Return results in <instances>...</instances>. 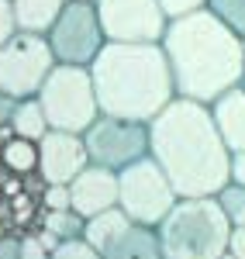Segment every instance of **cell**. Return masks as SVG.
Instances as JSON below:
<instances>
[{"mask_svg":"<svg viewBox=\"0 0 245 259\" xmlns=\"http://www.w3.org/2000/svg\"><path fill=\"white\" fill-rule=\"evenodd\" d=\"M149 156L163 166L176 197H218L231 183V152L211 107L176 97L149 121Z\"/></svg>","mask_w":245,"mask_h":259,"instance_id":"1","label":"cell"},{"mask_svg":"<svg viewBox=\"0 0 245 259\" xmlns=\"http://www.w3.org/2000/svg\"><path fill=\"white\" fill-rule=\"evenodd\" d=\"M163 52L173 69L176 97L211 107L221 94L245 80V38H238L207 7L169 21Z\"/></svg>","mask_w":245,"mask_h":259,"instance_id":"2","label":"cell"},{"mask_svg":"<svg viewBox=\"0 0 245 259\" xmlns=\"http://www.w3.org/2000/svg\"><path fill=\"white\" fill-rule=\"evenodd\" d=\"M90 76L101 114L111 118L149 124L156 114L166 111V104L176 100V83L163 41H149V45L107 41L90 66Z\"/></svg>","mask_w":245,"mask_h":259,"instance_id":"3","label":"cell"},{"mask_svg":"<svg viewBox=\"0 0 245 259\" xmlns=\"http://www.w3.org/2000/svg\"><path fill=\"white\" fill-rule=\"evenodd\" d=\"M156 232L163 259H221L228 256L231 221L218 197H180Z\"/></svg>","mask_w":245,"mask_h":259,"instance_id":"4","label":"cell"},{"mask_svg":"<svg viewBox=\"0 0 245 259\" xmlns=\"http://www.w3.org/2000/svg\"><path fill=\"white\" fill-rule=\"evenodd\" d=\"M38 104L48 118L52 132H76L83 135L93 121L101 118V104L93 90L90 66H66L56 62V69L48 73V80L38 90Z\"/></svg>","mask_w":245,"mask_h":259,"instance_id":"5","label":"cell"},{"mask_svg":"<svg viewBox=\"0 0 245 259\" xmlns=\"http://www.w3.org/2000/svg\"><path fill=\"white\" fill-rule=\"evenodd\" d=\"M176 200L180 197H176L169 177L152 156L131 162L118 173V207L138 225L159 228L163 218L176 207Z\"/></svg>","mask_w":245,"mask_h":259,"instance_id":"6","label":"cell"},{"mask_svg":"<svg viewBox=\"0 0 245 259\" xmlns=\"http://www.w3.org/2000/svg\"><path fill=\"white\" fill-rule=\"evenodd\" d=\"M56 69V52L45 35L18 31L0 49V94L14 100L38 97L41 83Z\"/></svg>","mask_w":245,"mask_h":259,"instance_id":"7","label":"cell"},{"mask_svg":"<svg viewBox=\"0 0 245 259\" xmlns=\"http://www.w3.org/2000/svg\"><path fill=\"white\" fill-rule=\"evenodd\" d=\"M45 38H48L52 52H56V62L93 66V59L101 56V49L107 45L97 4L93 0H69L66 11L59 14V21L52 24V31Z\"/></svg>","mask_w":245,"mask_h":259,"instance_id":"8","label":"cell"},{"mask_svg":"<svg viewBox=\"0 0 245 259\" xmlns=\"http://www.w3.org/2000/svg\"><path fill=\"white\" fill-rule=\"evenodd\" d=\"M83 239L101 252V259H163L159 232L131 221L121 207L90 218L83 228Z\"/></svg>","mask_w":245,"mask_h":259,"instance_id":"9","label":"cell"},{"mask_svg":"<svg viewBox=\"0 0 245 259\" xmlns=\"http://www.w3.org/2000/svg\"><path fill=\"white\" fill-rule=\"evenodd\" d=\"M83 145H86V156L93 166L121 173L124 166L149 156V124L101 114L83 132Z\"/></svg>","mask_w":245,"mask_h":259,"instance_id":"10","label":"cell"},{"mask_svg":"<svg viewBox=\"0 0 245 259\" xmlns=\"http://www.w3.org/2000/svg\"><path fill=\"white\" fill-rule=\"evenodd\" d=\"M93 4L107 41L149 45V41H163L169 28V18L159 7V0H93Z\"/></svg>","mask_w":245,"mask_h":259,"instance_id":"11","label":"cell"},{"mask_svg":"<svg viewBox=\"0 0 245 259\" xmlns=\"http://www.w3.org/2000/svg\"><path fill=\"white\" fill-rule=\"evenodd\" d=\"M86 166H90V156H86L83 135L76 132H48L38 142V180L45 187L52 183L69 187Z\"/></svg>","mask_w":245,"mask_h":259,"instance_id":"12","label":"cell"},{"mask_svg":"<svg viewBox=\"0 0 245 259\" xmlns=\"http://www.w3.org/2000/svg\"><path fill=\"white\" fill-rule=\"evenodd\" d=\"M69 197H73V211L86 221L104 214V211H114L118 207V173L90 162L69 183Z\"/></svg>","mask_w":245,"mask_h":259,"instance_id":"13","label":"cell"},{"mask_svg":"<svg viewBox=\"0 0 245 259\" xmlns=\"http://www.w3.org/2000/svg\"><path fill=\"white\" fill-rule=\"evenodd\" d=\"M211 118L218 124L228 152H245V83L231 87L211 104Z\"/></svg>","mask_w":245,"mask_h":259,"instance_id":"14","label":"cell"},{"mask_svg":"<svg viewBox=\"0 0 245 259\" xmlns=\"http://www.w3.org/2000/svg\"><path fill=\"white\" fill-rule=\"evenodd\" d=\"M14 4V18H18V31L28 35H48L52 24L59 21L69 0H11Z\"/></svg>","mask_w":245,"mask_h":259,"instance_id":"15","label":"cell"},{"mask_svg":"<svg viewBox=\"0 0 245 259\" xmlns=\"http://www.w3.org/2000/svg\"><path fill=\"white\" fill-rule=\"evenodd\" d=\"M0 159H4V169L14 173V177L38 173V142L21 139V135H7V142L0 145Z\"/></svg>","mask_w":245,"mask_h":259,"instance_id":"16","label":"cell"},{"mask_svg":"<svg viewBox=\"0 0 245 259\" xmlns=\"http://www.w3.org/2000/svg\"><path fill=\"white\" fill-rule=\"evenodd\" d=\"M48 132H52V128H48V118H45V111H41L38 97L18 100V107H14V114H11V135L41 142Z\"/></svg>","mask_w":245,"mask_h":259,"instance_id":"17","label":"cell"},{"mask_svg":"<svg viewBox=\"0 0 245 259\" xmlns=\"http://www.w3.org/2000/svg\"><path fill=\"white\" fill-rule=\"evenodd\" d=\"M83 228H86V218H80L76 211H45V228L38 232V239L48 249H56L59 242L83 239Z\"/></svg>","mask_w":245,"mask_h":259,"instance_id":"18","label":"cell"},{"mask_svg":"<svg viewBox=\"0 0 245 259\" xmlns=\"http://www.w3.org/2000/svg\"><path fill=\"white\" fill-rule=\"evenodd\" d=\"M207 11L225 21L238 38H245V0H207Z\"/></svg>","mask_w":245,"mask_h":259,"instance_id":"19","label":"cell"},{"mask_svg":"<svg viewBox=\"0 0 245 259\" xmlns=\"http://www.w3.org/2000/svg\"><path fill=\"white\" fill-rule=\"evenodd\" d=\"M218 204H221V211L228 214L231 228H245V187L228 183L225 190L218 194Z\"/></svg>","mask_w":245,"mask_h":259,"instance_id":"20","label":"cell"},{"mask_svg":"<svg viewBox=\"0 0 245 259\" xmlns=\"http://www.w3.org/2000/svg\"><path fill=\"white\" fill-rule=\"evenodd\" d=\"M52 259H101V252L86 239H69V242H59L52 249Z\"/></svg>","mask_w":245,"mask_h":259,"instance_id":"21","label":"cell"},{"mask_svg":"<svg viewBox=\"0 0 245 259\" xmlns=\"http://www.w3.org/2000/svg\"><path fill=\"white\" fill-rule=\"evenodd\" d=\"M41 207L45 211H73V197H69V187L52 183L41 190Z\"/></svg>","mask_w":245,"mask_h":259,"instance_id":"22","label":"cell"},{"mask_svg":"<svg viewBox=\"0 0 245 259\" xmlns=\"http://www.w3.org/2000/svg\"><path fill=\"white\" fill-rule=\"evenodd\" d=\"M159 7L166 11V18H169V21H176V18L193 14V11H204L207 0H159Z\"/></svg>","mask_w":245,"mask_h":259,"instance_id":"23","label":"cell"},{"mask_svg":"<svg viewBox=\"0 0 245 259\" xmlns=\"http://www.w3.org/2000/svg\"><path fill=\"white\" fill-rule=\"evenodd\" d=\"M18 35V18H14V4L0 0V49Z\"/></svg>","mask_w":245,"mask_h":259,"instance_id":"24","label":"cell"},{"mask_svg":"<svg viewBox=\"0 0 245 259\" xmlns=\"http://www.w3.org/2000/svg\"><path fill=\"white\" fill-rule=\"evenodd\" d=\"M21 259H52V249L38 235H21Z\"/></svg>","mask_w":245,"mask_h":259,"instance_id":"25","label":"cell"},{"mask_svg":"<svg viewBox=\"0 0 245 259\" xmlns=\"http://www.w3.org/2000/svg\"><path fill=\"white\" fill-rule=\"evenodd\" d=\"M0 259H21V235H0Z\"/></svg>","mask_w":245,"mask_h":259,"instance_id":"26","label":"cell"},{"mask_svg":"<svg viewBox=\"0 0 245 259\" xmlns=\"http://www.w3.org/2000/svg\"><path fill=\"white\" fill-rule=\"evenodd\" d=\"M14 107H18V100L7 97V94H0V135L11 128V114H14Z\"/></svg>","mask_w":245,"mask_h":259,"instance_id":"27","label":"cell"},{"mask_svg":"<svg viewBox=\"0 0 245 259\" xmlns=\"http://www.w3.org/2000/svg\"><path fill=\"white\" fill-rule=\"evenodd\" d=\"M228 256H231V259H245V228H231Z\"/></svg>","mask_w":245,"mask_h":259,"instance_id":"28","label":"cell"},{"mask_svg":"<svg viewBox=\"0 0 245 259\" xmlns=\"http://www.w3.org/2000/svg\"><path fill=\"white\" fill-rule=\"evenodd\" d=\"M231 183L245 187V152H231Z\"/></svg>","mask_w":245,"mask_h":259,"instance_id":"29","label":"cell"},{"mask_svg":"<svg viewBox=\"0 0 245 259\" xmlns=\"http://www.w3.org/2000/svg\"><path fill=\"white\" fill-rule=\"evenodd\" d=\"M0 169H4V159H0Z\"/></svg>","mask_w":245,"mask_h":259,"instance_id":"30","label":"cell"},{"mask_svg":"<svg viewBox=\"0 0 245 259\" xmlns=\"http://www.w3.org/2000/svg\"><path fill=\"white\" fill-rule=\"evenodd\" d=\"M221 259H231V256H221Z\"/></svg>","mask_w":245,"mask_h":259,"instance_id":"31","label":"cell"},{"mask_svg":"<svg viewBox=\"0 0 245 259\" xmlns=\"http://www.w3.org/2000/svg\"><path fill=\"white\" fill-rule=\"evenodd\" d=\"M242 83H245V80H242Z\"/></svg>","mask_w":245,"mask_h":259,"instance_id":"32","label":"cell"}]
</instances>
